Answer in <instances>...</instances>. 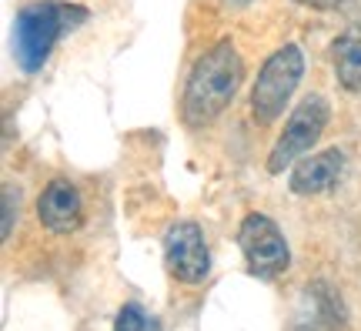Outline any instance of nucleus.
I'll return each mask as SVG.
<instances>
[{"mask_svg": "<svg viewBox=\"0 0 361 331\" xmlns=\"http://www.w3.org/2000/svg\"><path fill=\"white\" fill-rule=\"evenodd\" d=\"M345 174V151L338 148H328L322 154H308L301 157L291 171V191L295 194H322V191H331L338 181Z\"/></svg>", "mask_w": 361, "mask_h": 331, "instance_id": "8", "label": "nucleus"}, {"mask_svg": "<svg viewBox=\"0 0 361 331\" xmlns=\"http://www.w3.org/2000/svg\"><path fill=\"white\" fill-rule=\"evenodd\" d=\"M245 80V61L234 51L231 40H218L211 51L194 61L188 84H184V121L191 128H204L234 101V94Z\"/></svg>", "mask_w": 361, "mask_h": 331, "instance_id": "1", "label": "nucleus"}, {"mask_svg": "<svg viewBox=\"0 0 361 331\" xmlns=\"http://www.w3.org/2000/svg\"><path fill=\"white\" fill-rule=\"evenodd\" d=\"M301 74H305V54L295 44H284L281 51H274L261 64L255 90H251V114L258 117V124L278 121L284 104L291 101L295 88L301 84Z\"/></svg>", "mask_w": 361, "mask_h": 331, "instance_id": "3", "label": "nucleus"}, {"mask_svg": "<svg viewBox=\"0 0 361 331\" xmlns=\"http://www.w3.org/2000/svg\"><path fill=\"white\" fill-rule=\"evenodd\" d=\"M114 328L117 331H161V325H157L141 305H124L117 311Z\"/></svg>", "mask_w": 361, "mask_h": 331, "instance_id": "10", "label": "nucleus"}, {"mask_svg": "<svg viewBox=\"0 0 361 331\" xmlns=\"http://www.w3.org/2000/svg\"><path fill=\"white\" fill-rule=\"evenodd\" d=\"M238 244L255 278H278L291 265V251L281 228L268 215H247L238 228Z\"/></svg>", "mask_w": 361, "mask_h": 331, "instance_id": "5", "label": "nucleus"}, {"mask_svg": "<svg viewBox=\"0 0 361 331\" xmlns=\"http://www.w3.org/2000/svg\"><path fill=\"white\" fill-rule=\"evenodd\" d=\"M164 261L168 271L184 284H201L211 271V251L201 228L194 221H178L168 228L164 238Z\"/></svg>", "mask_w": 361, "mask_h": 331, "instance_id": "6", "label": "nucleus"}, {"mask_svg": "<svg viewBox=\"0 0 361 331\" xmlns=\"http://www.w3.org/2000/svg\"><path fill=\"white\" fill-rule=\"evenodd\" d=\"M90 13L80 4H61V0H37L17 11L13 20V61L24 74H37L47 64L54 44L87 20Z\"/></svg>", "mask_w": 361, "mask_h": 331, "instance_id": "2", "label": "nucleus"}, {"mask_svg": "<svg viewBox=\"0 0 361 331\" xmlns=\"http://www.w3.org/2000/svg\"><path fill=\"white\" fill-rule=\"evenodd\" d=\"M291 331H311V325H298V328H291Z\"/></svg>", "mask_w": 361, "mask_h": 331, "instance_id": "13", "label": "nucleus"}, {"mask_svg": "<svg viewBox=\"0 0 361 331\" xmlns=\"http://www.w3.org/2000/svg\"><path fill=\"white\" fill-rule=\"evenodd\" d=\"M17 204H20V194L13 191L11 184H4V238H11V231H13V215H17Z\"/></svg>", "mask_w": 361, "mask_h": 331, "instance_id": "11", "label": "nucleus"}, {"mask_svg": "<svg viewBox=\"0 0 361 331\" xmlns=\"http://www.w3.org/2000/svg\"><path fill=\"white\" fill-rule=\"evenodd\" d=\"M238 4H247V0H238Z\"/></svg>", "mask_w": 361, "mask_h": 331, "instance_id": "14", "label": "nucleus"}, {"mask_svg": "<svg viewBox=\"0 0 361 331\" xmlns=\"http://www.w3.org/2000/svg\"><path fill=\"white\" fill-rule=\"evenodd\" d=\"M338 84L351 94H361V27H351L331 44Z\"/></svg>", "mask_w": 361, "mask_h": 331, "instance_id": "9", "label": "nucleus"}, {"mask_svg": "<svg viewBox=\"0 0 361 331\" xmlns=\"http://www.w3.org/2000/svg\"><path fill=\"white\" fill-rule=\"evenodd\" d=\"M328 117H331V107H328L322 94H308L305 101L298 104L291 117H288V124H284L281 138L274 140V148H271L268 157L271 174H281L291 161H298L305 151H311L318 144V138L324 134V128H328Z\"/></svg>", "mask_w": 361, "mask_h": 331, "instance_id": "4", "label": "nucleus"}, {"mask_svg": "<svg viewBox=\"0 0 361 331\" xmlns=\"http://www.w3.org/2000/svg\"><path fill=\"white\" fill-rule=\"evenodd\" d=\"M298 4H308V7H318V11H335V7H345L348 0H298Z\"/></svg>", "mask_w": 361, "mask_h": 331, "instance_id": "12", "label": "nucleus"}, {"mask_svg": "<svg viewBox=\"0 0 361 331\" xmlns=\"http://www.w3.org/2000/svg\"><path fill=\"white\" fill-rule=\"evenodd\" d=\"M37 217L54 234L78 231L80 221H84V198H80L78 184L67 178H54L37 198Z\"/></svg>", "mask_w": 361, "mask_h": 331, "instance_id": "7", "label": "nucleus"}]
</instances>
